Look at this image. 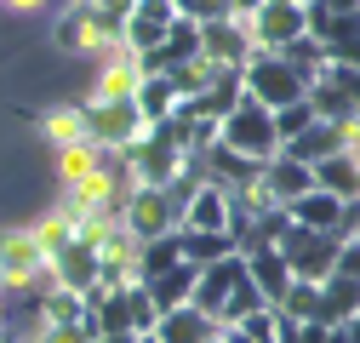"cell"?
Returning <instances> with one entry per match:
<instances>
[{
    "mask_svg": "<svg viewBox=\"0 0 360 343\" xmlns=\"http://www.w3.org/2000/svg\"><path fill=\"white\" fill-rule=\"evenodd\" d=\"M343 200H332L326 189H309V195H297L292 206H286V218L292 224H303V229H321V235H343Z\"/></svg>",
    "mask_w": 360,
    "mask_h": 343,
    "instance_id": "ffe728a7",
    "label": "cell"
},
{
    "mask_svg": "<svg viewBox=\"0 0 360 343\" xmlns=\"http://www.w3.org/2000/svg\"><path fill=\"white\" fill-rule=\"evenodd\" d=\"M177 252H184V264L206 269V264H217V257H235V240L212 235V229H177Z\"/></svg>",
    "mask_w": 360,
    "mask_h": 343,
    "instance_id": "4316f807",
    "label": "cell"
},
{
    "mask_svg": "<svg viewBox=\"0 0 360 343\" xmlns=\"http://www.w3.org/2000/svg\"><path fill=\"white\" fill-rule=\"evenodd\" d=\"M281 58H286V63H292V69H297L303 80H314V75H321V69L332 63V58H326V46H321L314 34H297L292 46H281Z\"/></svg>",
    "mask_w": 360,
    "mask_h": 343,
    "instance_id": "f546056e",
    "label": "cell"
},
{
    "mask_svg": "<svg viewBox=\"0 0 360 343\" xmlns=\"http://www.w3.org/2000/svg\"><path fill=\"white\" fill-rule=\"evenodd\" d=\"M92 6H98V12H109V18H126L131 0H92Z\"/></svg>",
    "mask_w": 360,
    "mask_h": 343,
    "instance_id": "7bdbcfd3",
    "label": "cell"
},
{
    "mask_svg": "<svg viewBox=\"0 0 360 343\" xmlns=\"http://www.w3.org/2000/svg\"><path fill=\"white\" fill-rule=\"evenodd\" d=\"M120 224L138 235V240H160V235H177V200L166 195V189H149V183H138L126 195V206H120Z\"/></svg>",
    "mask_w": 360,
    "mask_h": 343,
    "instance_id": "ba28073f",
    "label": "cell"
},
{
    "mask_svg": "<svg viewBox=\"0 0 360 343\" xmlns=\"http://www.w3.org/2000/svg\"><path fill=\"white\" fill-rule=\"evenodd\" d=\"M292 280H326L338 269V235H321V229H303V224H286V235L275 240Z\"/></svg>",
    "mask_w": 360,
    "mask_h": 343,
    "instance_id": "5b68a950",
    "label": "cell"
},
{
    "mask_svg": "<svg viewBox=\"0 0 360 343\" xmlns=\"http://www.w3.org/2000/svg\"><path fill=\"white\" fill-rule=\"evenodd\" d=\"M246 29H252L257 52H281L297 34H309V18H303V6H292V0H263V6L246 18Z\"/></svg>",
    "mask_w": 360,
    "mask_h": 343,
    "instance_id": "9c48e42d",
    "label": "cell"
},
{
    "mask_svg": "<svg viewBox=\"0 0 360 343\" xmlns=\"http://www.w3.org/2000/svg\"><path fill=\"white\" fill-rule=\"evenodd\" d=\"M252 52H257V46H252V29H246L240 18H212V23H200V58H206L212 69H240Z\"/></svg>",
    "mask_w": 360,
    "mask_h": 343,
    "instance_id": "30bf717a",
    "label": "cell"
},
{
    "mask_svg": "<svg viewBox=\"0 0 360 343\" xmlns=\"http://www.w3.org/2000/svg\"><path fill=\"white\" fill-rule=\"evenodd\" d=\"M343 326H349V343H360V315H354V321H343Z\"/></svg>",
    "mask_w": 360,
    "mask_h": 343,
    "instance_id": "f6af8a7d",
    "label": "cell"
},
{
    "mask_svg": "<svg viewBox=\"0 0 360 343\" xmlns=\"http://www.w3.org/2000/svg\"><path fill=\"white\" fill-rule=\"evenodd\" d=\"M34 343H92V332H86V326H46Z\"/></svg>",
    "mask_w": 360,
    "mask_h": 343,
    "instance_id": "60d3db41",
    "label": "cell"
},
{
    "mask_svg": "<svg viewBox=\"0 0 360 343\" xmlns=\"http://www.w3.org/2000/svg\"><path fill=\"white\" fill-rule=\"evenodd\" d=\"M235 326H240L252 343H275V309H252V315H246V321H235Z\"/></svg>",
    "mask_w": 360,
    "mask_h": 343,
    "instance_id": "f35d334b",
    "label": "cell"
},
{
    "mask_svg": "<svg viewBox=\"0 0 360 343\" xmlns=\"http://www.w3.org/2000/svg\"><path fill=\"white\" fill-rule=\"evenodd\" d=\"M46 138H52L58 149L86 143V120H80V109H52V115H46Z\"/></svg>",
    "mask_w": 360,
    "mask_h": 343,
    "instance_id": "e575fe53",
    "label": "cell"
},
{
    "mask_svg": "<svg viewBox=\"0 0 360 343\" xmlns=\"http://www.w3.org/2000/svg\"><path fill=\"white\" fill-rule=\"evenodd\" d=\"M58 166H63V183H80L86 172H98V143H69V149H58Z\"/></svg>",
    "mask_w": 360,
    "mask_h": 343,
    "instance_id": "d590c367",
    "label": "cell"
},
{
    "mask_svg": "<svg viewBox=\"0 0 360 343\" xmlns=\"http://www.w3.org/2000/svg\"><path fill=\"white\" fill-rule=\"evenodd\" d=\"M246 275V264H240V252L235 257H217V264H206L200 275H195V292H189V304L217 326V309L229 304V292H235V280Z\"/></svg>",
    "mask_w": 360,
    "mask_h": 343,
    "instance_id": "7c38bea8",
    "label": "cell"
},
{
    "mask_svg": "<svg viewBox=\"0 0 360 343\" xmlns=\"http://www.w3.org/2000/svg\"><path fill=\"white\" fill-rule=\"evenodd\" d=\"M172 23H177V6H172V0H131L126 18H120V46L149 52V46H160V40H166Z\"/></svg>",
    "mask_w": 360,
    "mask_h": 343,
    "instance_id": "8fae6325",
    "label": "cell"
},
{
    "mask_svg": "<svg viewBox=\"0 0 360 343\" xmlns=\"http://www.w3.org/2000/svg\"><path fill=\"white\" fill-rule=\"evenodd\" d=\"M240 86H246V98H257L263 109H286L297 98H309V80L281 58V52H252L240 63Z\"/></svg>",
    "mask_w": 360,
    "mask_h": 343,
    "instance_id": "3957f363",
    "label": "cell"
},
{
    "mask_svg": "<svg viewBox=\"0 0 360 343\" xmlns=\"http://www.w3.org/2000/svg\"><path fill=\"white\" fill-rule=\"evenodd\" d=\"M12 6H23V12H34V6H46V0H12Z\"/></svg>",
    "mask_w": 360,
    "mask_h": 343,
    "instance_id": "bcb514c9",
    "label": "cell"
},
{
    "mask_svg": "<svg viewBox=\"0 0 360 343\" xmlns=\"http://www.w3.org/2000/svg\"><path fill=\"white\" fill-rule=\"evenodd\" d=\"M195 264H172L166 275H155V280H143L149 286V297H155V309H184L189 304V292H195Z\"/></svg>",
    "mask_w": 360,
    "mask_h": 343,
    "instance_id": "484cf974",
    "label": "cell"
},
{
    "mask_svg": "<svg viewBox=\"0 0 360 343\" xmlns=\"http://www.w3.org/2000/svg\"><path fill=\"white\" fill-rule=\"evenodd\" d=\"M240 264H246V280L263 292V304L275 309L281 297H286V286H292V269H286L281 246H257V252H246V257H240Z\"/></svg>",
    "mask_w": 360,
    "mask_h": 343,
    "instance_id": "2e32d148",
    "label": "cell"
},
{
    "mask_svg": "<svg viewBox=\"0 0 360 343\" xmlns=\"http://www.w3.org/2000/svg\"><path fill=\"white\" fill-rule=\"evenodd\" d=\"M217 326L195 309V304H184V309H160V321H155V337L160 343H206Z\"/></svg>",
    "mask_w": 360,
    "mask_h": 343,
    "instance_id": "d4e9b609",
    "label": "cell"
},
{
    "mask_svg": "<svg viewBox=\"0 0 360 343\" xmlns=\"http://www.w3.org/2000/svg\"><path fill=\"white\" fill-rule=\"evenodd\" d=\"M138 52L131 46H115V52H103V75H98V98H131L138 92Z\"/></svg>",
    "mask_w": 360,
    "mask_h": 343,
    "instance_id": "cb8c5ba5",
    "label": "cell"
},
{
    "mask_svg": "<svg viewBox=\"0 0 360 343\" xmlns=\"http://www.w3.org/2000/svg\"><path fill=\"white\" fill-rule=\"evenodd\" d=\"M40 309H46V326H80V321H86V297H80V292H63V286H52Z\"/></svg>",
    "mask_w": 360,
    "mask_h": 343,
    "instance_id": "1f68e13d",
    "label": "cell"
},
{
    "mask_svg": "<svg viewBox=\"0 0 360 343\" xmlns=\"http://www.w3.org/2000/svg\"><path fill=\"white\" fill-rule=\"evenodd\" d=\"M131 103H138L143 126H160V120H172L177 109H184V98L172 92V80H166V75H143V80H138V92H131Z\"/></svg>",
    "mask_w": 360,
    "mask_h": 343,
    "instance_id": "7402d4cb",
    "label": "cell"
},
{
    "mask_svg": "<svg viewBox=\"0 0 360 343\" xmlns=\"http://www.w3.org/2000/svg\"><path fill=\"white\" fill-rule=\"evenodd\" d=\"M314 189H326L332 200H343V206H354L360 200V160L343 149V155H326L321 166H314Z\"/></svg>",
    "mask_w": 360,
    "mask_h": 343,
    "instance_id": "44dd1931",
    "label": "cell"
},
{
    "mask_svg": "<svg viewBox=\"0 0 360 343\" xmlns=\"http://www.w3.org/2000/svg\"><path fill=\"white\" fill-rule=\"evenodd\" d=\"M257 6H263V0H229V18H240V23H246Z\"/></svg>",
    "mask_w": 360,
    "mask_h": 343,
    "instance_id": "b9f144b4",
    "label": "cell"
},
{
    "mask_svg": "<svg viewBox=\"0 0 360 343\" xmlns=\"http://www.w3.org/2000/svg\"><path fill=\"white\" fill-rule=\"evenodd\" d=\"M172 264H184L177 235H160V240H143V246H138V280H155V275H166Z\"/></svg>",
    "mask_w": 360,
    "mask_h": 343,
    "instance_id": "83f0119b",
    "label": "cell"
},
{
    "mask_svg": "<svg viewBox=\"0 0 360 343\" xmlns=\"http://www.w3.org/2000/svg\"><path fill=\"white\" fill-rule=\"evenodd\" d=\"M120 309H126V326H131V332H155V321H160V309H155V297H149L143 280L120 286Z\"/></svg>",
    "mask_w": 360,
    "mask_h": 343,
    "instance_id": "f1b7e54d",
    "label": "cell"
},
{
    "mask_svg": "<svg viewBox=\"0 0 360 343\" xmlns=\"http://www.w3.org/2000/svg\"><path fill=\"white\" fill-rule=\"evenodd\" d=\"M52 275H58V286H63V292H80V297H86V292H98L103 257H98L92 246H80V240H75V246H63V252L52 257Z\"/></svg>",
    "mask_w": 360,
    "mask_h": 343,
    "instance_id": "ac0fdd59",
    "label": "cell"
},
{
    "mask_svg": "<svg viewBox=\"0 0 360 343\" xmlns=\"http://www.w3.org/2000/svg\"><path fill=\"white\" fill-rule=\"evenodd\" d=\"M131 343H160V337H155V332H138V337H131Z\"/></svg>",
    "mask_w": 360,
    "mask_h": 343,
    "instance_id": "7dc6e473",
    "label": "cell"
},
{
    "mask_svg": "<svg viewBox=\"0 0 360 343\" xmlns=\"http://www.w3.org/2000/svg\"><path fill=\"white\" fill-rule=\"evenodd\" d=\"M349 126L354 120H314V126H303V132L292 138V143H281L292 160H303V166H321L326 155H343L349 149Z\"/></svg>",
    "mask_w": 360,
    "mask_h": 343,
    "instance_id": "9a60e30c",
    "label": "cell"
},
{
    "mask_svg": "<svg viewBox=\"0 0 360 343\" xmlns=\"http://www.w3.org/2000/svg\"><path fill=\"white\" fill-rule=\"evenodd\" d=\"M257 189L275 200V206H292L297 195H309L314 189V166H303V160H292L286 149L275 155V160H263V172H257Z\"/></svg>",
    "mask_w": 360,
    "mask_h": 343,
    "instance_id": "4fadbf2b",
    "label": "cell"
},
{
    "mask_svg": "<svg viewBox=\"0 0 360 343\" xmlns=\"http://www.w3.org/2000/svg\"><path fill=\"white\" fill-rule=\"evenodd\" d=\"M177 18H189V23H212V18H229V0H172Z\"/></svg>",
    "mask_w": 360,
    "mask_h": 343,
    "instance_id": "74e56055",
    "label": "cell"
},
{
    "mask_svg": "<svg viewBox=\"0 0 360 343\" xmlns=\"http://www.w3.org/2000/svg\"><path fill=\"white\" fill-rule=\"evenodd\" d=\"M217 143L229 155H246V160H275L281 155V138H275V109H263L257 98H240L229 115L217 120Z\"/></svg>",
    "mask_w": 360,
    "mask_h": 343,
    "instance_id": "6da1fadb",
    "label": "cell"
},
{
    "mask_svg": "<svg viewBox=\"0 0 360 343\" xmlns=\"http://www.w3.org/2000/svg\"><path fill=\"white\" fill-rule=\"evenodd\" d=\"M126 172H131V183H149V189H166L177 172H184V143L172 138V126H143V138L138 143H126Z\"/></svg>",
    "mask_w": 360,
    "mask_h": 343,
    "instance_id": "7a4b0ae2",
    "label": "cell"
},
{
    "mask_svg": "<svg viewBox=\"0 0 360 343\" xmlns=\"http://www.w3.org/2000/svg\"><path fill=\"white\" fill-rule=\"evenodd\" d=\"M240 98H246V86H240V69H217V75L200 86V92L184 103V109H189V115H200V120H223V115H229Z\"/></svg>",
    "mask_w": 360,
    "mask_h": 343,
    "instance_id": "d6986e66",
    "label": "cell"
},
{
    "mask_svg": "<svg viewBox=\"0 0 360 343\" xmlns=\"http://www.w3.org/2000/svg\"><path fill=\"white\" fill-rule=\"evenodd\" d=\"M58 46L63 52H115L120 46V18L98 12L92 0H75L58 23Z\"/></svg>",
    "mask_w": 360,
    "mask_h": 343,
    "instance_id": "8992f818",
    "label": "cell"
},
{
    "mask_svg": "<svg viewBox=\"0 0 360 343\" xmlns=\"http://www.w3.org/2000/svg\"><path fill=\"white\" fill-rule=\"evenodd\" d=\"M34 275H46V252L34 246L29 229H6L0 235V280L6 286H29Z\"/></svg>",
    "mask_w": 360,
    "mask_h": 343,
    "instance_id": "5bb4252c",
    "label": "cell"
},
{
    "mask_svg": "<svg viewBox=\"0 0 360 343\" xmlns=\"http://www.w3.org/2000/svg\"><path fill=\"white\" fill-rule=\"evenodd\" d=\"M80 120H86V143H98V149H126L143 138V115L131 98H92V103H80Z\"/></svg>",
    "mask_w": 360,
    "mask_h": 343,
    "instance_id": "277c9868",
    "label": "cell"
},
{
    "mask_svg": "<svg viewBox=\"0 0 360 343\" xmlns=\"http://www.w3.org/2000/svg\"><path fill=\"white\" fill-rule=\"evenodd\" d=\"M303 126H314V109H309V98H297V103H286V109H275V138L281 143H292Z\"/></svg>",
    "mask_w": 360,
    "mask_h": 343,
    "instance_id": "8d00e7d4",
    "label": "cell"
},
{
    "mask_svg": "<svg viewBox=\"0 0 360 343\" xmlns=\"http://www.w3.org/2000/svg\"><path fill=\"white\" fill-rule=\"evenodd\" d=\"M212 75H217V69H212L206 58H189V63H177V69H166V80H172V92L184 98V103H189V98L200 92V86H206Z\"/></svg>",
    "mask_w": 360,
    "mask_h": 343,
    "instance_id": "836d02e7",
    "label": "cell"
},
{
    "mask_svg": "<svg viewBox=\"0 0 360 343\" xmlns=\"http://www.w3.org/2000/svg\"><path fill=\"white\" fill-rule=\"evenodd\" d=\"M131 337H138V332H98L92 343H131Z\"/></svg>",
    "mask_w": 360,
    "mask_h": 343,
    "instance_id": "ee69618b",
    "label": "cell"
},
{
    "mask_svg": "<svg viewBox=\"0 0 360 343\" xmlns=\"http://www.w3.org/2000/svg\"><path fill=\"white\" fill-rule=\"evenodd\" d=\"M252 309H269V304H263V292H257V286L240 275V280H235V292H229V304L217 309V326H235V321H246Z\"/></svg>",
    "mask_w": 360,
    "mask_h": 343,
    "instance_id": "d6a6232c",
    "label": "cell"
},
{
    "mask_svg": "<svg viewBox=\"0 0 360 343\" xmlns=\"http://www.w3.org/2000/svg\"><path fill=\"white\" fill-rule=\"evenodd\" d=\"M309 109H314V120H354L360 115V69L326 63L309 80Z\"/></svg>",
    "mask_w": 360,
    "mask_h": 343,
    "instance_id": "52a82bcc",
    "label": "cell"
},
{
    "mask_svg": "<svg viewBox=\"0 0 360 343\" xmlns=\"http://www.w3.org/2000/svg\"><path fill=\"white\" fill-rule=\"evenodd\" d=\"M29 235H34V246H40V252H46V264H52V257H58L63 246H75V224L63 218V212H52V218H40V224H34Z\"/></svg>",
    "mask_w": 360,
    "mask_h": 343,
    "instance_id": "4dcf8cb0",
    "label": "cell"
},
{
    "mask_svg": "<svg viewBox=\"0 0 360 343\" xmlns=\"http://www.w3.org/2000/svg\"><path fill=\"white\" fill-rule=\"evenodd\" d=\"M338 275L360 280V229H354L349 240H338Z\"/></svg>",
    "mask_w": 360,
    "mask_h": 343,
    "instance_id": "ab89813d",
    "label": "cell"
},
{
    "mask_svg": "<svg viewBox=\"0 0 360 343\" xmlns=\"http://www.w3.org/2000/svg\"><path fill=\"white\" fill-rule=\"evenodd\" d=\"M360 315V280H349V275H326L321 280V321L326 326H343V321H354Z\"/></svg>",
    "mask_w": 360,
    "mask_h": 343,
    "instance_id": "603a6c76",
    "label": "cell"
},
{
    "mask_svg": "<svg viewBox=\"0 0 360 343\" xmlns=\"http://www.w3.org/2000/svg\"><path fill=\"white\" fill-rule=\"evenodd\" d=\"M177 229H212V235H229V189L200 183V189L184 200V218H177Z\"/></svg>",
    "mask_w": 360,
    "mask_h": 343,
    "instance_id": "e0dca14e",
    "label": "cell"
}]
</instances>
